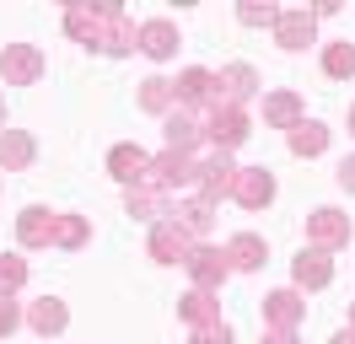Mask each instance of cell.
<instances>
[{
	"mask_svg": "<svg viewBox=\"0 0 355 344\" xmlns=\"http://www.w3.org/2000/svg\"><path fill=\"white\" fill-rule=\"evenodd\" d=\"M65 27L81 43H97L108 54H130L135 49V27L124 11H65Z\"/></svg>",
	"mask_w": 355,
	"mask_h": 344,
	"instance_id": "6da1fadb",
	"label": "cell"
},
{
	"mask_svg": "<svg viewBox=\"0 0 355 344\" xmlns=\"http://www.w3.org/2000/svg\"><path fill=\"white\" fill-rule=\"evenodd\" d=\"M248 113L243 108H232V103H221V108H210V113H205V140H210V146H243L248 140Z\"/></svg>",
	"mask_w": 355,
	"mask_h": 344,
	"instance_id": "7a4b0ae2",
	"label": "cell"
},
{
	"mask_svg": "<svg viewBox=\"0 0 355 344\" xmlns=\"http://www.w3.org/2000/svg\"><path fill=\"white\" fill-rule=\"evenodd\" d=\"M0 76H6V86H33L38 76H44V54H38L33 43H6Z\"/></svg>",
	"mask_w": 355,
	"mask_h": 344,
	"instance_id": "3957f363",
	"label": "cell"
},
{
	"mask_svg": "<svg viewBox=\"0 0 355 344\" xmlns=\"http://www.w3.org/2000/svg\"><path fill=\"white\" fill-rule=\"evenodd\" d=\"M232 199H237L243 210H264L269 199H275V178H269V167H237V178H232Z\"/></svg>",
	"mask_w": 355,
	"mask_h": 344,
	"instance_id": "277c9868",
	"label": "cell"
},
{
	"mask_svg": "<svg viewBox=\"0 0 355 344\" xmlns=\"http://www.w3.org/2000/svg\"><path fill=\"white\" fill-rule=\"evenodd\" d=\"M189 253H194V242H189V232L178 226L173 215L156 221V232H151V258L156 264H189Z\"/></svg>",
	"mask_w": 355,
	"mask_h": 344,
	"instance_id": "5b68a950",
	"label": "cell"
},
{
	"mask_svg": "<svg viewBox=\"0 0 355 344\" xmlns=\"http://www.w3.org/2000/svg\"><path fill=\"white\" fill-rule=\"evenodd\" d=\"M307 237L318 242V253L345 248V242H350V215H339V210H312V215H307Z\"/></svg>",
	"mask_w": 355,
	"mask_h": 344,
	"instance_id": "8992f818",
	"label": "cell"
},
{
	"mask_svg": "<svg viewBox=\"0 0 355 344\" xmlns=\"http://www.w3.org/2000/svg\"><path fill=\"white\" fill-rule=\"evenodd\" d=\"M183 269L194 275V291H221V280L232 275V264H226V253H216V248H194Z\"/></svg>",
	"mask_w": 355,
	"mask_h": 344,
	"instance_id": "52a82bcc",
	"label": "cell"
},
{
	"mask_svg": "<svg viewBox=\"0 0 355 344\" xmlns=\"http://www.w3.org/2000/svg\"><path fill=\"white\" fill-rule=\"evenodd\" d=\"M60 226H65V215L54 210H22V221H17V237H22L27 248H49V242H60Z\"/></svg>",
	"mask_w": 355,
	"mask_h": 344,
	"instance_id": "ba28073f",
	"label": "cell"
},
{
	"mask_svg": "<svg viewBox=\"0 0 355 344\" xmlns=\"http://www.w3.org/2000/svg\"><path fill=\"white\" fill-rule=\"evenodd\" d=\"M205 140V129L194 113H183V108H173L167 113V150H183V156H194V146Z\"/></svg>",
	"mask_w": 355,
	"mask_h": 344,
	"instance_id": "9c48e42d",
	"label": "cell"
},
{
	"mask_svg": "<svg viewBox=\"0 0 355 344\" xmlns=\"http://www.w3.org/2000/svg\"><path fill=\"white\" fill-rule=\"evenodd\" d=\"M146 167H151V156L140 146H113V156H108V172L119 183H135V189L146 183Z\"/></svg>",
	"mask_w": 355,
	"mask_h": 344,
	"instance_id": "30bf717a",
	"label": "cell"
},
{
	"mask_svg": "<svg viewBox=\"0 0 355 344\" xmlns=\"http://www.w3.org/2000/svg\"><path fill=\"white\" fill-rule=\"evenodd\" d=\"M135 43H140L151 60H173L178 54V27L173 22H146V27L135 33Z\"/></svg>",
	"mask_w": 355,
	"mask_h": 344,
	"instance_id": "8fae6325",
	"label": "cell"
},
{
	"mask_svg": "<svg viewBox=\"0 0 355 344\" xmlns=\"http://www.w3.org/2000/svg\"><path fill=\"white\" fill-rule=\"evenodd\" d=\"M216 81L226 86V92H221V103H232V108H243L248 97L259 92V76H253V64H226Z\"/></svg>",
	"mask_w": 355,
	"mask_h": 344,
	"instance_id": "7c38bea8",
	"label": "cell"
},
{
	"mask_svg": "<svg viewBox=\"0 0 355 344\" xmlns=\"http://www.w3.org/2000/svg\"><path fill=\"white\" fill-rule=\"evenodd\" d=\"M173 221L183 226L189 237H200V232H210V221H216V199H205V194H194V199H183L173 210Z\"/></svg>",
	"mask_w": 355,
	"mask_h": 344,
	"instance_id": "4fadbf2b",
	"label": "cell"
},
{
	"mask_svg": "<svg viewBox=\"0 0 355 344\" xmlns=\"http://www.w3.org/2000/svg\"><path fill=\"white\" fill-rule=\"evenodd\" d=\"M302 312H307V301L296 296V291H275V296H264V318L275 322V328H296Z\"/></svg>",
	"mask_w": 355,
	"mask_h": 344,
	"instance_id": "5bb4252c",
	"label": "cell"
},
{
	"mask_svg": "<svg viewBox=\"0 0 355 344\" xmlns=\"http://www.w3.org/2000/svg\"><path fill=\"white\" fill-rule=\"evenodd\" d=\"M312 11H280V22H275V38L286 43V49H307L312 43Z\"/></svg>",
	"mask_w": 355,
	"mask_h": 344,
	"instance_id": "9a60e30c",
	"label": "cell"
},
{
	"mask_svg": "<svg viewBox=\"0 0 355 344\" xmlns=\"http://www.w3.org/2000/svg\"><path fill=\"white\" fill-rule=\"evenodd\" d=\"M264 258H269V248H264V237H253V232L226 242V264H232V269H259Z\"/></svg>",
	"mask_w": 355,
	"mask_h": 344,
	"instance_id": "2e32d148",
	"label": "cell"
},
{
	"mask_svg": "<svg viewBox=\"0 0 355 344\" xmlns=\"http://www.w3.org/2000/svg\"><path fill=\"white\" fill-rule=\"evenodd\" d=\"M27 162H33V135H22V129H0V167L22 172Z\"/></svg>",
	"mask_w": 355,
	"mask_h": 344,
	"instance_id": "e0dca14e",
	"label": "cell"
},
{
	"mask_svg": "<svg viewBox=\"0 0 355 344\" xmlns=\"http://www.w3.org/2000/svg\"><path fill=\"white\" fill-rule=\"evenodd\" d=\"M232 178H237V167L221 156H210V162H200V183H205V199H221V194H232Z\"/></svg>",
	"mask_w": 355,
	"mask_h": 344,
	"instance_id": "ac0fdd59",
	"label": "cell"
},
{
	"mask_svg": "<svg viewBox=\"0 0 355 344\" xmlns=\"http://www.w3.org/2000/svg\"><path fill=\"white\" fill-rule=\"evenodd\" d=\"M173 210L178 205L162 189H130V215H140V221H167Z\"/></svg>",
	"mask_w": 355,
	"mask_h": 344,
	"instance_id": "d6986e66",
	"label": "cell"
},
{
	"mask_svg": "<svg viewBox=\"0 0 355 344\" xmlns=\"http://www.w3.org/2000/svg\"><path fill=\"white\" fill-rule=\"evenodd\" d=\"M27 322H33V334H60L70 322V312H65V301H54V296H44V301H33V312H27Z\"/></svg>",
	"mask_w": 355,
	"mask_h": 344,
	"instance_id": "ffe728a7",
	"label": "cell"
},
{
	"mask_svg": "<svg viewBox=\"0 0 355 344\" xmlns=\"http://www.w3.org/2000/svg\"><path fill=\"white\" fill-rule=\"evenodd\" d=\"M183 322H189V328H210V322H221L216 291H189V296H183Z\"/></svg>",
	"mask_w": 355,
	"mask_h": 344,
	"instance_id": "44dd1931",
	"label": "cell"
},
{
	"mask_svg": "<svg viewBox=\"0 0 355 344\" xmlns=\"http://www.w3.org/2000/svg\"><path fill=\"white\" fill-rule=\"evenodd\" d=\"M173 103H178V86L167 81V76H151V81H140V108L146 113H173Z\"/></svg>",
	"mask_w": 355,
	"mask_h": 344,
	"instance_id": "7402d4cb",
	"label": "cell"
},
{
	"mask_svg": "<svg viewBox=\"0 0 355 344\" xmlns=\"http://www.w3.org/2000/svg\"><path fill=\"white\" fill-rule=\"evenodd\" d=\"M264 119L275 129H296L302 124V97H296V92H275V97L264 103Z\"/></svg>",
	"mask_w": 355,
	"mask_h": 344,
	"instance_id": "603a6c76",
	"label": "cell"
},
{
	"mask_svg": "<svg viewBox=\"0 0 355 344\" xmlns=\"http://www.w3.org/2000/svg\"><path fill=\"white\" fill-rule=\"evenodd\" d=\"M329 280H334L329 253H318V248H312V253L296 258V285H312V291H318V285H329Z\"/></svg>",
	"mask_w": 355,
	"mask_h": 344,
	"instance_id": "cb8c5ba5",
	"label": "cell"
},
{
	"mask_svg": "<svg viewBox=\"0 0 355 344\" xmlns=\"http://www.w3.org/2000/svg\"><path fill=\"white\" fill-rule=\"evenodd\" d=\"M291 150H296V156L329 150V129H323V124H296V129H291Z\"/></svg>",
	"mask_w": 355,
	"mask_h": 344,
	"instance_id": "d4e9b609",
	"label": "cell"
},
{
	"mask_svg": "<svg viewBox=\"0 0 355 344\" xmlns=\"http://www.w3.org/2000/svg\"><path fill=\"white\" fill-rule=\"evenodd\" d=\"M323 70H329L334 81H350V76H355V43H329Z\"/></svg>",
	"mask_w": 355,
	"mask_h": 344,
	"instance_id": "484cf974",
	"label": "cell"
},
{
	"mask_svg": "<svg viewBox=\"0 0 355 344\" xmlns=\"http://www.w3.org/2000/svg\"><path fill=\"white\" fill-rule=\"evenodd\" d=\"M27 280V258H17V253H0V296H11L17 285Z\"/></svg>",
	"mask_w": 355,
	"mask_h": 344,
	"instance_id": "4316f807",
	"label": "cell"
},
{
	"mask_svg": "<svg viewBox=\"0 0 355 344\" xmlns=\"http://www.w3.org/2000/svg\"><path fill=\"white\" fill-rule=\"evenodd\" d=\"M87 242V221L81 215H65V226H60V248H81Z\"/></svg>",
	"mask_w": 355,
	"mask_h": 344,
	"instance_id": "83f0119b",
	"label": "cell"
},
{
	"mask_svg": "<svg viewBox=\"0 0 355 344\" xmlns=\"http://www.w3.org/2000/svg\"><path fill=\"white\" fill-rule=\"evenodd\" d=\"M237 17H243L248 27H275V22H280V11H275V6H243Z\"/></svg>",
	"mask_w": 355,
	"mask_h": 344,
	"instance_id": "f1b7e54d",
	"label": "cell"
},
{
	"mask_svg": "<svg viewBox=\"0 0 355 344\" xmlns=\"http://www.w3.org/2000/svg\"><path fill=\"white\" fill-rule=\"evenodd\" d=\"M189 344H232V328L226 322H210V328H194V339Z\"/></svg>",
	"mask_w": 355,
	"mask_h": 344,
	"instance_id": "f546056e",
	"label": "cell"
},
{
	"mask_svg": "<svg viewBox=\"0 0 355 344\" xmlns=\"http://www.w3.org/2000/svg\"><path fill=\"white\" fill-rule=\"evenodd\" d=\"M17 322H22L17 301H11V296H0V339H6V334H17Z\"/></svg>",
	"mask_w": 355,
	"mask_h": 344,
	"instance_id": "4dcf8cb0",
	"label": "cell"
},
{
	"mask_svg": "<svg viewBox=\"0 0 355 344\" xmlns=\"http://www.w3.org/2000/svg\"><path fill=\"white\" fill-rule=\"evenodd\" d=\"M339 189L355 194V156H345V162H339Z\"/></svg>",
	"mask_w": 355,
	"mask_h": 344,
	"instance_id": "1f68e13d",
	"label": "cell"
},
{
	"mask_svg": "<svg viewBox=\"0 0 355 344\" xmlns=\"http://www.w3.org/2000/svg\"><path fill=\"white\" fill-rule=\"evenodd\" d=\"M264 344H296V328H269Z\"/></svg>",
	"mask_w": 355,
	"mask_h": 344,
	"instance_id": "d6a6232c",
	"label": "cell"
},
{
	"mask_svg": "<svg viewBox=\"0 0 355 344\" xmlns=\"http://www.w3.org/2000/svg\"><path fill=\"white\" fill-rule=\"evenodd\" d=\"M334 344H355V328H350V334H334Z\"/></svg>",
	"mask_w": 355,
	"mask_h": 344,
	"instance_id": "836d02e7",
	"label": "cell"
},
{
	"mask_svg": "<svg viewBox=\"0 0 355 344\" xmlns=\"http://www.w3.org/2000/svg\"><path fill=\"white\" fill-rule=\"evenodd\" d=\"M350 129H355V108H350Z\"/></svg>",
	"mask_w": 355,
	"mask_h": 344,
	"instance_id": "e575fe53",
	"label": "cell"
},
{
	"mask_svg": "<svg viewBox=\"0 0 355 344\" xmlns=\"http://www.w3.org/2000/svg\"><path fill=\"white\" fill-rule=\"evenodd\" d=\"M0 119H6V103H0Z\"/></svg>",
	"mask_w": 355,
	"mask_h": 344,
	"instance_id": "d590c367",
	"label": "cell"
},
{
	"mask_svg": "<svg viewBox=\"0 0 355 344\" xmlns=\"http://www.w3.org/2000/svg\"><path fill=\"white\" fill-rule=\"evenodd\" d=\"M350 322H355V307H350Z\"/></svg>",
	"mask_w": 355,
	"mask_h": 344,
	"instance_id": "8d00e7d4",
	"label": "cell"
}]
</instances>
